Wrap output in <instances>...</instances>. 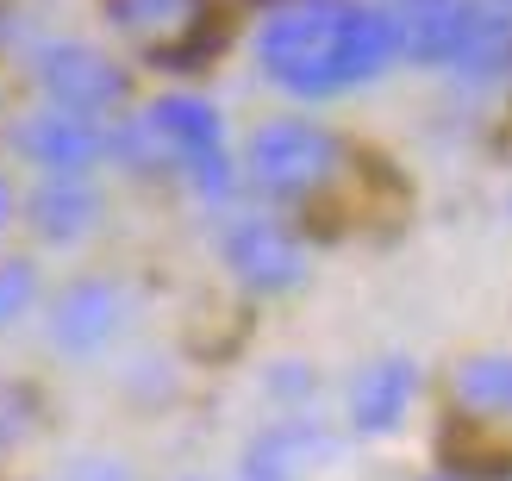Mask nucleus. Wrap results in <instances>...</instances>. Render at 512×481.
Masks as SVG:
<instances>
[{"label": "nucleus", "mask_w": 512, "mask_h": 481, "mask_svg": "<svg viewBox=\"0 0 512 481\" xmlns=\"http://www.w3.org/2000/svg\"><path fill=\"white\" fill-rule=\"evenodd\" d=\"M256 63L275 88L331 100L394 63V25L363 0H281L256 32Z\"/></svg>", "instance_id": "f257e3e1"}, {"label": "nucleus", "mask_w": 512, "mask_h": 481, "mask_svg": "<svg viewBox=\"0 0 512 481\" xmlns=\"http://www.w3.org/2000/svg\"><path fill=\"white\" fill-rule=\"evenodd\" d=\"M107 150L132 175H188L200 194H232V163H225L219 113L200 94H163L138 119H125L107 138Z\"/></svg>", "instance_id": "f03ea898"}, {"label": "nucleus", "mask_w": 512, "mask_h": 481, "mask_svg": "<svg viewBox=\"0 0 512 481\" xmlns=\"http://www.w3.org/2000/svg\"><path fill=\"white\" fill-rule=\"evenodd\" d=\"M244 169H250V182L269 200H281V207H325V200L350 182L356 157H350V144L331 132V125L269 119L263 132L250 138Z\"/></svg>", "instance_id": "7ed1b4c3"}, {"label": "nucleus", "mask_w": 512, "mask_h": 481, "mask_svg": "<svg viewBox=\"0 0 512 481\" xmlns=\"http://www.w3.org/2000/svg\"><path fill=\"white\" fill-rule=\"evenodd\" d=\"M32 75L44 88V107L69 113V119H100V113H113L125 100V69L100 44H82V38L44 44L32 57Z\"/></svg>", "instance_id": "20e7f679"}, {"label": "nucleus", "mask_w": 512, "mask_h": 481, "mask_svg": "<svg viewBox=\"0 0 512 481\" xmlns=\"http://www.w3.org/2000/svg\"><path fill=\"white\" fill-rule=\"evenodd\" d=\"M107 19L157 63H200L219 44L213 0H107Z\"/></svg>", "instance_id": "39448f33"}, {"label": "nucleus", "mask_w": 512, "mask_h": 481, "mask_svg": "<svg viewBox=\"0 0 512 481\" xmlns=\"http://www.w3.org/2000/svg\"><path fill=\"white\" fill-rule=\"evenodd\" d=\"M225 263L250 294H294L306 275V244L294 225H281L269 213H244L225 225Z\"/></svg>", "instance_id": "423d86ee"}, {"label": "nucleus", "mask_w": 512, "mask_h": 481, "mask_svg": "<svg viewBox=\"0 0 512 481\" xmlns=\"http://www.w3.org/2000/svg\"><path fill=\"white\" fill-rule=\"evenodd\" d=\"M13 144L25 163H38L44 175H88L107 157V138H100L94 119H69V113H25L13 125Z\"/></svg>", "instance_id": "0eeeda50"}, {"label": "nucleus", "mask_w": 512, "mask_h": 481, "mask_svg": "<svg viewBox=\"0 0 512 481\" xmlns=\"http://www.w3.org/2000/svg\"><path fill=\"white\" fill-rule=\"evenodd\" d=\"M119 325H125V288L107 282V275H88V282L63 288L57 313H50V338H57V350H69V357H88Z\"/></svg>", "instance_id": "6e6552de"}, {"label": "nucleus", "mask_w": 512, "mask_h": 481, "mask_svg": "<svg viewBox=\"0 0 512 481\" xmlns=\"http://www.w3.org/2000/svg\"><path fill=\"white\" fill-rule=\"evenodd\" d=\"M394 25V50L419 63H450L456 44L469 32V13L475 0H394V7H381Z\"/></svg>", "instance_id": "1a4fd4ad"}, {"label": "nucleus", "mask_w": 512, "mask_h": 481, "mask_svg": "<svg viewBox=\"0 0 512 481\" xmlns=\"http://www.w3.org/2000/svg\"><path fill=\"white\" fill-rule=\"evenodd\" d=\"M25 213H32L38 238L75 244V238H88L100 225V188L88 182V175H44L38 194L25 200Z\"/></svg>", "instance_id": "9d476101"}, {"label": "nucleus", "mask_w": 512, "mask_h": 481, "mask_svg": "<svg viewBox=\"0 0 512 481\" xmlns=\"http://www.w3.org/2000/svg\"><path fill=\"white\" fill-rule=\"evenodd\" d=\"M319 457H331V438L319 425H306V419L269 425V432L244 450V481H306Z\"/></svg>", "instance_id": "9b49d317"}, {"label": "nucleus", "mask_w": 512, "mask_h": 481, "mask_svg": "<svg viewBox=\"0 0 512 481\" xmlns=\"http://www.w3.org/2000/svg\"><path fill=\"white\" fill-rule=\"evenodd\" d=\"M413 394H419V369L406 357H381V363H369L363 375H356L350 419L363 425V432H394V425L406 419V407H413Z\"/></svg>", "instance_id": "f8f14e48"}, {"label": "nucleus", "mask_w": 512, "mask_h": 481, "mask_svg": "<svg viewBox=\"0 0 512 481\" xmlns=\"http://www.w3.org/2000/svg\"><path fill=\"white\" fill-rule=\"evenodd\" d=\"M456 407H463L469 425H500L506 407H512V363L506 357H469V363H456Z\"/></svg>", "instance_id": "ddd939ff"}, {"label": "nucleus", "mask_w": 512, "mask_h": 481, "mask_svg": "<svg viewBox=\"0 0 512 481\" xmlns=\"http://www.w3.org/2000/svg\"><path fill=\"white\" fill-rule=\"evenodd\" d=\"M506 38H512V25H506V0H475V13H469V32L463 44H456V69L469 75V82H494V75L506 69Z\"/></svg>", "instance_id": "4468645a"}, {"label": "nucleus", "mask_w": 512, "mask_h": 481, "mask_svg": "<svg viewBox=\"0 0 512 481\" xmlns=\"http://www.w3.org/2000/svg\"><path fill=\"white\" fill-rule=\"evenodd\" d=\"M38 419V400L32 388H0V457H13V450L25 444V432H32Z\"/></svg>", "instance_id": "2eb2a0df"}, {"label": "nucleus", "mask_w": 512, "mask_h": 481, "mask_svg": "<svg viewBox=\"0 0 512 481\" xmlns=\"http://www.w3.org/2000/svg\"><path fill=\"white\" fill-rule=\"evenodd\" d=\"M38 300V275L32 263H0V325H13L25 307Z\"/></svg>", "instance_id": "dca6fc26"}, {"label": "nucleus", "mask_w": 512, "mask_h": 481, "mask_svg": "<svg viewBox=\"0 0 512 481\" xmlns=\"http://www.w3.org/2000/svg\"><path fill=\"white\" fill-rule=\"evenodd\" d=\"M7 219H13V188L0 182V225H7Z\"/></svg>", "instance_id": "f3484780"}, {"label": "nucleus", "mask_w": 512, "mask_h": 481, "mask_svg": "<svg viewBox=\"0 0 512 481\" xmlns=\"http://www.w3.org/2000/svg\"><path fill=\"white\" fill-rule=\"evenodd\" d=\"M431 481H463V475H431Z\"/></svg>", "instance_id": "a211bd4d"}]
</instances>
